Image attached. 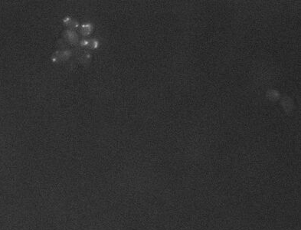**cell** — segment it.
<instances>
[{"label":"cell","instance_id":"3957f363","mask_svg":"<svg viewBox=\"0 0 301 230\" xmlns=\"http://www.w3.org/2000/svg\"><path fill=\"white\" fill-rule=\"evenodd\" d=\"M92 29H93L92 25H90V24H86V25H84V26L82 27L80 32H81V33L83 34L84 35H87L91 33Z\"/></svg>","mask_w":301,"mask_h":230},{"label":"cell","instance_id":"5b68a950","mask_svg":"<svg viewBox=\"0 0 301 230\" xmlns=\"http://www.w3.org/2000/svg\"><path fill=\"white\" fill-rule=\"evenodd\" d=\"M81 44H84V45H85V46H89V47H91V48H96L97 46V42H96V41H94V40H91V41H87V40H84V41H82V42H81Z\"/></svg>","mask_w":301,"mask_h":230},{"label":"cell","instance_id":"277c9868","mask_svg":"<svg viewBox=\"0 0 301 230\" xmlns=\"http://www.w3.org/2000/svg\"><path fill=\"white\" fill-rule=\"evenodd\" d=\"M65 23L66 24L67 26L70 27V28H72V29H75L78 26V23H77L76 21H75V20H73L72 18H66V19H65Z\"/></svg>","mask_w":301,"mask_h":230},{"label":"cell","instance_id":"7a4b0ae2","mask_svg":"<svg viewBox=\"0 0 301 230\" xmlns=\"http://www.w3.org/2000/svg\"><path fill=\"white\" fill-rule=\"evenodd\" d=\"M66 35L67 40H68V42H70V43H73V44L77 43V41H78V37H77V34L75 33V32H73V31L71 30L67 31L66 35Z\"/></svg>","mask_w":301,"mask_h":230},{"label":"cell","instance_id":"6da1fadb","mask_svg":"<svg viewBox=\"0 0 301 230\" xmlns=\"http://www.w3.org/2000/svg\"><path fill=\"white\" fill-rule=\"evenodd\" d=\"M70 51H59V52H57L54 55V56H53V61H65V60L68 59V58L70 57Z\"/></svg>","mask_w":301,"mask_h":230}]
</instances>
